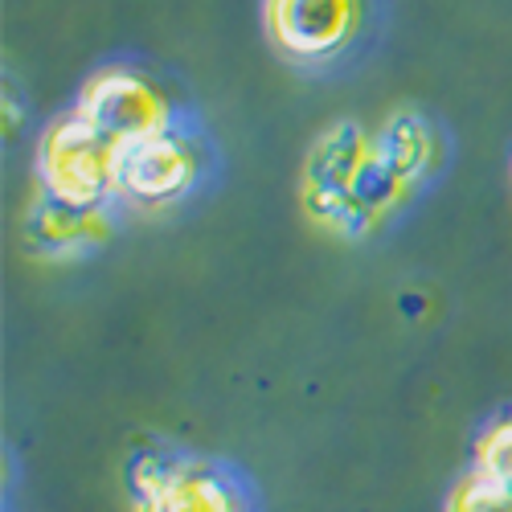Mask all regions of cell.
<instances>
[{
    "label": "cell",
    "mask_w": 512,
    "mask_h": 512,
    "mask_svg": "<svg viewBox=\"0 0 512 512\" xmlns=\"http://www.w3.org/2000/svg\"><path fill=\"white\" fill-rule=\"evenodd\" d=\"M37 177H41V189L54 201L74 205V209H99L103 197L115 193L119 144L74 111L41 136Z\"/></svg>",
    "instance_id": "cell-1"
},
{
    "label": "cell",
    "mask_w": 512,
    "mask_h": 512,
    "mask_svg": "<svg viewBox=\"0 0 512 512\" xmlns=\"http://www.w3.org/2000/svg\"><path fill=\"white\" fill-rule=\"evenodd\" d=\"M373 140L361 132L357 123H340L312 148L308 156V173H304V205L316 222L332 226V230H365L369 222L353 205V177L357 168L369 160Z\"/></svg>",
    "instance_id": "cell-2"
},
{
    "label": "cell",
    "mask_w": 512,
    "mask_h": 512,
    "mask_svg": "<svg viewBox=\"0 0 512 512\" xmlns=\"http://www.w3.org/2000/svg\"><path fill=\"white\" fill-rule=\"evenodd\" d=\"M78 115L95 123L103 136H111L119 148L148 136L168 132V103L152 82H144L132 70H103L95 74L78 99Z\"/></svg>",
    "instance_id": "cell-3"
},
{
    "label": "cell",
    "mask_w": 512,
    "mask_h": 512,
    "mask_svg": "<svg viewBox=\"0 0 512 512\" xmlns=\"http://www.w3.org/2000/svg\"><path fill=\"white\" fill-rule=\"evenodd\" d=\"M361 21V0H267V25L279 50L320 62L345 50Z\"/></svg>",
    "instance_id": "cell-4"
},
{
    "label": "cell",
    "mask_w": 512,
    "mask_h": 512,
    "mask_svg": "<svg viewBox=\"0 0 512 512\" xmlns=\"http://www.w3.org/2000/svg\"><path fill=\"white\" fill-rule=\"evenodd\" d=\"M193 177H197V152L185 136L168 127L160 136L119 148L115 193L140 205H160V201H177L193 185Z\"/></svg>",
    "instance_id": "cell-5"
},
{
    "label": "cell",
    "mask_w": 512,
    "mask_h": 512,
    "mask_svg": "<svg viewBox=\"0 0 512 512\" xmlns=\"http://www.w3.org/2000/svg\"><path fill=\"white\" fill-rule=\"evenodd\" d=\"M136 512H246V500L238 484L209 463L181 459L160 500L136 508Z\"/></svg>",
    "instance_id": "cell-6"
},
{
    "label": "cell",
    "mask_w": 512,
    "mask_h": 512,
    "mask_svg": "<svg viewBox=\"0 0 512 512\" xmlns=\"http://www.w3.org/2000/svg\"><path fill=\"white\" fill-rule=\"evenodd\" d=\"M103 234H107L103 209H74V205L54 201L50 193H41V201L25 218V238L46 254H70L78 246L103 238Z\"/></svg>",
    "instance_id": "cell-7"
},
{
    "label": "cell",
    "mask_w": 512,
    "mask_h": 512,
    "mask_svg": "<svg viewBox=\"0 0 512 512\" xmlns=\"http://www.w3.org/2000/svg\"><path fill=\"white\" fill-rule=\"evenodd\" d=\"M373 148H377V156H386V160L398 168L402 181L422 177L426 164H431V156H435L431 127H426L418 115H410V111L394 115V119L386 123V132L373 140Z\"/></svg>",
    "instance_id": "cell-8"
},
{
    "label": "cell",
    "mask_w": 512,
    "mask_h": 512,
    "mask_svg": "<svg viewBox=\"0 0 512 512\" xmlns=\"http://www.w3.org/2000/svg\"><path fill=\"white\" fill-rule=\"evenodd\" d=\"M406 185H410V181H402V177H398V168H394L386 156H377V148H373L369 160L357 168V177H353L349 193H353V205H357L361 218H365V222H377L390 205L402 201Z\"/></svg>",
    "instance_id": "cell-9"
},
{
    "label": "cell",
    "mask_w": 512,
    "mask_h": 512,
    "mask_svg": "<svg viewBox=\"0 0 512 512\" xmlns=\"http://www.w3.org/2000/svg\"><path fill=\"white\" fill-rule=\"evenodd\" d=\"M447 512H512V488L472 467V472L455 484Z\"/></svg>",
    "instance_id": "cell-10"
},
{
    "label": "cell",
    "mask_w": 512,
    "mask_h": 512,
    "mask_svg": "<svg viewBox=\"0 0 512 512\" xmlns=\"http://www.w3.org/2000/svg\"><path fill=\"white\" fill-rule=\"evenodd\" d=\"M173 455H160V451H140L132 463H127V488H132V508H144L152 500H160V492L168 488V480H173L177 472Z\"/></svg>",
    "instance_id": "cell-11"
},
{
    "label": "cell",
    "mask_w": 512,
    "mask_h": 512,
    "mask_svg": "<svg viewBox=\"0 0 512 512\" xmlns=\"http://www.w3.org/2000/svg\"><path fill=\"white\" fill-rule=\"evenodd\" d=\"M476 472L512 488V418L492 422L476 443Z\"/></svg>",
    "instance_id": "cell-12"
}]
</instances>
